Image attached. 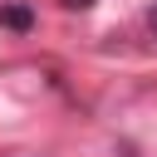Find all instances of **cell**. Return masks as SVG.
I'll return each mask as SVG.
<instances>
[{"label":"cell","instance_id":"2","mask_svg":"<svg viewBox=\"0 0 157 157\" xmlns=\"http://www.w3.org/2000/svg\"><path fill=\"white\" fill-rule=\"evenodd\" d=\"M147 25H152V34H157V5H152V15H147Z\"/></svg>","mask_w":157,"mask_h":157},{"label":"cell","instance_id":"1","mask_svg":"<svg viewBox=\"0 0 157 157\" xmlns=\"http://www.w3.org/2000/svg\"><path fill=\"white\" fill-rule=\"evenodd\" d=\"M0 25H10V29H29V10H25V5H5V10H0Z\"/></svg>","mask_w":157,"mask_h":157}]
</instances>
